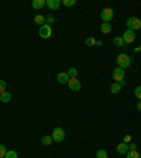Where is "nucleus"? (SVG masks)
<instances>
[{"mask_svg":"<svg viewBox=\"0 0 141 158\" xmlns=\"http://www.w3.org/2000/svg\"><path fill=\"white\" fill-rule=\"evenodd\" d=\"M127 158H141V157H140V154L137 152V150H133V151L127 152Z\"/></svg>","mask_w":141,"mask_h":158,"instance_id":"aec40b11","label":"nucleus"},{"mask_svg":"<svg viewBox=\"0 0 141 158\" xmlns=\"http://www.w3.org/2000/svg\"><path fill=\"white\" fill-rule=\"evenodd\" d=\"M135 147H137V145H135L134 143H130V144H128V151H133V150H135Z\"/></svg>","mask_w":141,"mask_h":158,"instance_id":"c85d7f7f","label":"nucleus"},{"mask_svg":"<svg viewBox=\"0 0 141 158\" xmlns=\"http://www.w3.org/2000/svg\"><path fill=\"white\" fill-rule=\"evenodd\" d=\"M130 141H131V137H130V135H126L124 141H123V143H126V144H127V143H130Z\"/></svg>","mask_w":141,"mask_h":158,"instance_id":"c756f323","label":"nucleus"},{"mask_svg":"<svg viewBox=\"0 0 141 158\" xmlns=\"http://www.w3.org/2000/svg\"><path fill=\"white\" fill-rule=\"evenodd\" d=\"M122 38H123V41H124V44H131L135 40V33L131 31V30H126L124 33H123Z\"/></svg>","mask_w":141,"mask_h":158,"instance_id":"0eeeda50","label":"nucleus"},{"mask_svg":"<svg viewBox=\"0 0 141 158\" xmlns=\"http://www.w3.org/2000/svg\"><path fill=\"white\" fill-rule=\"evenodd\" d=\"M100 17H102L103 23H109V21H112L113 17H114V11H113L110 7H106V9L102 10V13H100Z\"/></svg>","mask_w":141,"mask_h":158,"instance_id":"20e7f679","label":"nucleus"},{"mask_svg":"<svg viewBox=\"0 0 141 158\" xmlns=\"http://www.w3.org/2000/svg\"><path fill=\"white\" fill-rule=\"evenodd\" d=\"M107 152L105 151V150H99L97 152H96V158H107Z\"/></svg>","mask_w":141,"mask_h":158,"instance_id":"4be33fe9","label":"nucleus"},{"mask_svg":"<svg viewBox=\"0 0 141 158\" xmlns=\"http://www.w3.org/2000/svg\"><path fill=\"white\" fill-rule=\"evenodd\" d=\"M6 152H7L6 147H4L3 144H0V158H4V157H6Z\"/></svg>","mask_w":141,"mask_h":158,"instance_id":"a878e982","label":"nucleus"},{"mask_svg":"<svg viewBox=\"0 0 141 158\" xmlns=\"http://www.w3.org/2000/svg\"><path fill=\"white\" fill-rule=\"evenodd\" d=\"M113 44H114V45H117V47H124L126 45L122 37H114V38H113Z\"/></svg>","mask_w":141,"mask_h":158,"instance_id":"a211bd4d","label":"nucleus"},{"mask_svg":"<svg viewBox=\"0 0 141 158\" xmlns=\"http://www.w3.org/2000/svg\"><path fill=\"white\" fill-rule=\"evenodd\" d=\"M52 141H54V140H52V137H51V135H44V137L41 138V143H43L44 145H47V147H48V145L51 144Z\"/></svg>","mask_w":141,"mask_h":158,"instance_id":"f3484780","label":"nucleus"},{"mask_svg":"<svg viewBox=\"0 0 141 158\" xmlns=\"http://www.w3.org/2000/svg\"><path fill=\"white\" fill-rule=\"evenodd\" d=\"M61 4L62 3H61L59 0H47V6H48V9H51V10H58Z\"/></svg>","mask_w":141,"mask_h":158,"instance_id":"1a4fd4ad","label":"nucleus"},{"mask_svg":"<svg viewBox=\"0 0 141 158\" xmlns=\"http://www.w3.org/2000/svg\"><path fill=\"white\" fill-rule=\"evenodd\" d=\"M122 88L123 86L120 85L118 82H114V83H112V86H110V92L114 93V95H117V93L122 92Z\"/></svg>","mask_w":141,"mask_h":158,"instance_id":"ddd939ff","label":"nucleus"},{"mask_svg":"<svg viewBox=\"0 0 141 158\" xmlns=\"http://www.w3.org/2000/svg\"><path fill=\"white\" fill-rule=\"evenodd\" d=\"M34 23H35V24H38L39 27H41V26H44V23H45V17H44V16H41V14H37V16L34 17Z\"/></svg>","mask_w":141,"mask_h":158,"instance_id":"dca6fc26","label":"nucleus"},{"mask_svg":"<svg viewBox=\"0 0 141 158\" xmlns=\"http://www.w3.org/2000/svg\"><path fill=\"white\" fill-rule=\"evenodd\" d=\"M86 45H88V47L96 45V38H93V37H89V38H86Z\"/></svg>","mask_w":141,"mask_h":158,"instance_id":"5701e85b","label":"nucleus"},{"mask_svg":"<svg viewBox=\"0 0 141 158\" xmlns=\"http://www.w3.org/2000/svg\"><path fill=\"white\" fill-rule=\"evenodd\" d=\"M61 3H62L64 6H66V7H71V6H75L76 4V0H62Z\"/></svg>","mask_w":141,"mask_h":158,"instance_id":"412c9836","label":"nucleus"},{"mask_svg":"<svg viewBox=\"0 0 141 158\" xmlns=\"http://www.w3.org/2000/svg\"><path fill=\"white\" fill-rule=\"evenodd\" d=\"M51 137H52V140L55 143L64 141V138H65V130H64L62 127L54 128V131H52V134H51Z\"/></svg>","mask_w":141,"mask_h":158,"instance_id":"7ed1b4c3","label":"nucleus"},{"mask_svg":"<svg viewBox=\"0 0 141 158\" xmlns=\"http://www.w3.org/2000/svg\"><path fill=\"white\" fill-rule=\"evenodd\" d=\"M68 86L71 90H73V92H79L81 88H82V83L79 82V79H76V78H69Z\"/></svg>","mask_w":141,"mask_h":158,"instance_id":"423d86ee","label":"nucleus"},{"mask_svg":"<svg viewBox=\"0 0 141 158\" xmlns=\"http://www.w3.org/2000/svg\"><path fill=\"white\" fill-rule=\"evenodd\" d=\"M4 158H17V152L16 151H7Z\"/></svg>","mask_w":141,"mask_h":158,"instance_id":"cd10ccee","label":"nucleus"},{"mask_svg":"<svg viewBox=\"0 0 141 158\" xmlns=\"http://www.w3.org/2000/svg\"><path fill=\"white\" fill-rule=\"evenodd\" d=\"M127 30H131V31H137V30L141 28V20L138 19V17H130V19L127 20Z\"/></svg>","mask_w":141,"mask_h":158,"instance_id":"f03ea898","label":"nucleus"},{"mask_svg":"<svg viewBox=\"0 0 141 158\" xmlns=\"http://www.w3.org/2000/svg\"><path fill=\"white\" fill-rule=\"evenodd\" d=\"M68 75H69V78H76V76H78V69L76 68H69L68 69Z\"/></svg>","mask_w":141,"mask_h":158,"instance_id":"6ab92c4d","label":"nucleus"},{"mask_svg":"<svg viewBox=\"0 0 141 158\" xmlns=\"http://www.w3.org/2000/svg\"><path fill=\"white\" fill-rule=\"evenodd\" d=\"M140 49H141V47H140Z\"/></svg>","mask_w":141,"mask_h":158,"instance_id":"2f4dec72","label":"nucleus"},{"mask_svg":"<svg viewBox=\"0 0 141 158\" xmlns=\"http://www.w3.org/2000/svg\"><path fill=\"white\" fill-rule=\"evenodd\" d=\"M130 64H131V58L127 55V54H120V55L117 56V65L118 68L122 69H126L130 66Z\"/></svg>","mask_w":141,"mask_h":158,"instance_id":"f257e3e1","label":"nucleus"},{"mask_svg":"<svg viewBox=\"0 0 141 158\" xmlns=\"http://www.w3.org/2000/svg\"><path fill=\"white\" fill-rule=\"evenodd\" d=\"M45 4H47V0H33L31 6H33V9L39 10V9H43Z\"/></svg>","mask_w":141,"mask_h":158,"instance_id":"f8f14e48","label":"nucleus"},{"mask_svg":"<svg viewBox=\"0 0 141 158\" xmlns=\"http://www.w3.org/2000/svg\"><path fill=\"white\" fill-rule=\"evenodd\" d=\"M52 35V28L48 24H44V26L39 27V37L41 38H49Z\"/></svg>","mask_w":141,"mask_h":158,"instance_id":"39448f33","label":"nucleus"},{"mask_svg":"<svg viewBox=\"0 0 141 158\" xmlns=\"http://www.w3.org/2000/svg\"><path fill=\"white\" fill-rule=\"evenodd\" d=\"M134 95L138 100H141V86H137V88L134 89Z\"/></svg>","mask_w":141,"mask_h":158,"instance_id":"393cba45","label":"nucleus"},{"mask_svg":"<svg viewBox=\"0 0 141 158\" xmlns=\"http://www.w3.org/2000/svg\"><path fill=\"white\" fill-rule=\"evenodd\" d=\"M100 31H102L103 34H109L110 31H112V24L110 23H102V26H100Z\"/></svg>","mask_w":141,"mask_h":158,"instance_id":"2eb2a0df","label":"nucleus"},{"mask_svg":"<svg viewBox=\"0 0 141 158\" xmlns=\"http://www.w3.org/2000/svg\"><path fill=\"white\" fill-rule=\"evenodd\" d=\"M3 92H6V82H4L3 79H0V95Z\"/></svg>","mask_w":141,"mask_h":158,"instance_id":"bb28decb","label":"nucleus"},{"mask_svg":"<svg viewBox=\"0 0 141 158\" xmlns=\"http://www.w3.org/2000/svg\"><path fill=\"white\" fill-rule=\"evenodd\" d=\"M10 100H11V93L10 92H3L2 95H0V102H3V103H9Z\"/></svg>","mask_w":141,"mask_h":158,"instance_id":"4468645a","label":"nucleus"},{"mask_svg":"<svg viewBox=\"0 0 141 158\" xmlns=\"http://www.w3.org/2000/svg\"><path fill=\"white\" fill-rule=\"evenodd\" d=\"M54 20H55V19H54V16H52V14H48V16L45 17V23L48 24V26H51V24L54 23Z\"/></svg>","mask_w":141,"mask_h":158,"instance_id":"b1692460","label":"nucleus"},{"mask_svg":"<svg viewBox=\"0 0 141 158\" xmlns=\"http://www.w3.org/2000/svg\"><path fill=\"white\" fill-rule=\"evenodd\" d=\"M56 81H58L59 83H68V81H69L68 72H59L58 75H56Z\"/></svg>","mask_w":141,"mask_h":158,"instance_id":"9d476101","label":"nucleus"},{"mask_svg":"<svg viewBox=\"0 0 141 158\" xmlns=\"http://www.w3.org/2000/svg\"><path fill=\"white\" fill-rule=\"evenodd\" d=\"M116 150H117L118 154H127L128 152V144H126V143H120V144L116 147Z\"/></svg>","mask_w":141,"mask_h":158,"instance_id":"9b49d317","label":"nucleus"},{"mask_svg":"<svg viewBox=\"0 0 141 158\" xmlns=\"http://www.w3.org/2000/svg\"><path fill=\"white\" fill-rule=\"evenodd\" d=\"M137 110H140V112H141V102L137 103Z\"/></svg>","mask_w":141,"mask_h":158,"instance_id":"7c9ffc66","label":"nucleus"},{"mask_svg":"<svg viewBox=\"0 0 141 158\" xmlns=\"http://www.w3.org/2000/svg\"><path fill=\"white\" fill-rule=\"evenodd\" d=\"M113 79H114V82H122L123 79H124V69L122 68H116L113 71Z\"/></svg>","mask_w":141,"mask_h":158,"instance_id":"6e6552de","label":"nucleus"}]
</instances>
